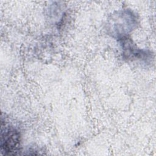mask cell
<instances>
[{
  "instance_id": "cell-1",
  "label": "cell",
  "mask_w": 156,
  "mask_h": 156,
  "mask_svg": "<svg viewBox=\"0 0 156 156\" xmlns=\"http://www.w3.org/2000/svg\"><path fill=\"white\" fill-rule=\"evenodd\" d=\"M20 135L10 125L1 121V151L3 155H15L20 150Z\"/></svg>"
}]
</instances>
